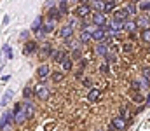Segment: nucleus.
Masks as SVG:
<instances>
[{"mask_svg":"<svg viewBox=\"0 0 150 131\" xmlns=\"http://www.w3.org/2000/svg\"><path fill=\"white\" fill-rule=\"evenodd\" d=\"M142 75H143V79H145V81H149V82H150V67H145V68L142 70Z\"/></svg>","mask_w":150,"mask_h":131,"instance_id":"38","label":"nucleus"},{"mask_svg":"<svg viewBox=\"0 0 150 131\" xmlns=\"http://www.w3.org/2000/svg\"><path fill=\"white\" fill-rule=\"evenodd\" d=\"M89 5H91V11H94V12H103L105 11V2L103 0H93Z\"/></svg>","mask_w":150,"mask_h":131,"instance_id":"17","label":"nucleus"},{"mask_svg":"<svg viewBox=\"0 0 150 131\" xmlns=\"http://www.w3.org/2000/svg\"><path fill=\"white\" fill-rule=\"evenodd\" d=\"M12 115H14V119H12V121H14V123H16L18 126H19V124H23V123L26 121V117H25V112H23V108H21L19 112H16V114H12Z\"/></svg>","mask_w":150,"mask_h":131,"instance_id":"24","label":"nucleus"},{"mask_svg":"<svg viewBox=\"0 0 150 131\" xmlns=\"http://www.w3.org/2000/svg\"><path fill=\"white\" fill-rule=\"evenodd\" d=\"M72 67H74V61L70 59V58H67L63 63H61V68H63V74H67V72H70L72 70Z\"/></svg>","mask_w":150,"mask_h":131,"instance_id":"30","label":"nucleus"},{"mask_svg":"<svg viewBox=\"0 0 150 131\" xmlns=\"http://www.w3.org/2000/svg\"><path fill=\"white\" fill-rule=\"evenodd\" d=\"M25 52L26 54H35V52H38L37 40H26V44H25Z\"/></svg>","mask_w":150,"mask_h":131,"instance_id":"13","label":"nucleus"},{"mask_svg":"<svg viewBox=\"0 0 150 131\" xmlns=\"http://www.w3.org/2000/svg\"><path fill=\"white\" fill-rule=\"evenodd\" d=\"M91 26H93V25H91ZM80 42H82V44L91 42V32H89V26L80 30Z\"/></svg>","mask_w":150,"mask_h":131,"instance_id":"23","label":"nucleus"},{"mask_svg":"<svg viewBox=\"0 0 150 131\" xmlns=\"http://www.w3.org/2000/svg\"><path fill=\"white\" fill-rule=\"evenodd\" d=\"M89 32H91V40H96V42H103L105 39H107V32H105V28H93V26H89Z\"/></svg>","mask_w":150,"mask_h":131,"instance_id":"4","label":"nucleus"},{"mask_svg":"<svg viewBox=\"0 0 150 131\" xmlns=\"http://www.w3.org/2000/svg\"><path fill=\"white\" fill-rule=\"evenodd\" d=\"M117 9V0H108V2H105V11H103V14L107 16L108 12H112Z\"/></svg>","mask_w":150,"mask_h":131,"instance_id":"25","label":"nucleus"},{"mask_svg":"<svg viewBox=\"0 0 150 131\" xmlns=\"http://www.w3.org/2000/svg\"><path fill=\"white\" fill-rule=\"evenodd\" d=\"M63 77H65V74H63V72H56V74H52V81H54V82L63 81Z\"/></svg>","mask_w":150,"mask_h":131,"instance_id":"37","label":"nucleus"},{"mask_svg":"<svg viewBox=\"0 0 150 131\" xmlns=\"http://www.w3.org/2000/svg\"><path fill=\"white\" fill-rule=\"evenodd\" d=\"M145 107H150V93L147 94V98H145Z\"/></svg>","mask_w":150,"mask_h":131,"instance_id":"45","label":"nucleus"},{"mask_svg":"<svg viewBox=\"0 0 150 131\" xmlns=\"http://www.w3.org/2000/svg\"><path fill=\"white\" fill-rule=\"evenodd\" d=\"M52 58H54V61L56 63H63L67 58H68V54L63 51V49H59V51H54V54H52Z\"/></svg>","mask_w":150,"mask_h":131,"instance_id":"21","label":"nucleus"},{"mask_svg":"<svg viewBox=\"0 0 150 131\" xmlns=\"http://www.w3.org/2000/svg\"><path fill=\"white\" fill-rule=\"evenodd\" d=\"M100 96H101V91H100V89H96V87L89 89V93H87V100H89L91 103L98 101V100H100Z\"/></svg>","mask_w":150,"mask_h":131,"instance_id":"18","label":"nucleus"},{"mask_svg":"<svg viewBox=\"0 0 150 131\" xmlns=\"http://www.w3.org/2000/svg\"><path fill=\"white\" fill-rule=\"evenodd\" d=\"M122 30H126L129 35L131 33H136V30H138V26H136V23H134V19H127L124 25H122Z\"/></svg>","mask_w":150,"mask_h":131,"instance_id":"15","label":"nucleus"},{"mask_svg":"<svg viewBox=\"0 0 150 131\" xmlns=\"http://www.w3.org/2000/svg\"><path fill=\"white\" fill-rule=\"evenodd\" d=\"M33 93L40 100H49V96H51V89L47 86H44V84H37V86L33 87Z\"/></svg>","mask_w":150,"mask_h":131,"instance_id":"5","label":"nucleus"},{"mask_svg":"<svg viewBox=\"0 0 150 131\" xmlns=\"http://www.w3.org/2000/svg\"><path fill=\"white\" fill-rule=\"evenodd\" d=\"M9 79H11V75H4V77H2V81H4V82H7Z\"/></svg>","mask_w":150,"mask_h":131,"instance_id":"47","label":"nucleus"},{"mask_svg":"<svg viewBox=\"0 0 150 131\" xmlns=\"http://www.w3.org/2000/svg\"><path fill=\"white\" fill-rule=\"evenodd\" d=\"M129 19V14H127V11L124 9V7H120V9H115L113 11V16H112V21H117V23H126Z\"/></svg>","mask_w":150,"mask_h":131,"instance_id":"6","label":"nucleus"},{"mask_svg":"<svg viewBox=\"0 0 150 131\" xmlns=\"http://www.w3.org/2000/svg\"><path fill=\"white\" fill-rule=\"evenodd\" d=\"M54 26H56V25H54L52 21H47V23H44V25H42V28H40V32H38L37 35H40V33H44V35L51 33V32L54 30Z\"/></svg>","mask_w":150,"mask_h":131,"instance_id":"22","label":"nucleus"},{"mask_svg":"<svg viewBox=\"0 0 150 131\" xmlns=\"http://www.w3.org/2000/svg\"><path fill=\"white\" fill-rule=\"evenodd\" d=\"M84 86L91 87V81H89V79H84Z\"/></svg>","mask_w":150,"mask_h":131,"instance_id":"46","label":"nucleus"},{"mask_svg":"<svg viewBox=\"0 0 150 131\" xmlns=\"http://www.w3.org/2000/svg\"><path fill=\"white\" fill-rule=\"evenodd\" d=\"M119 117H120V119H124V121H126V123L129 124V121H131L133 114H131V112H129V110H127L126 107H122V108H120V114H119Z\"/></svg>","mask_w":150,"mask_h":131,"instance_id":"28","label":"nucleus"},{"mask_svg":"<svg viewBox=\"0 0 150 131\" xmlns=\"http://www.w3.org/2000/svg\"><path fill=\"white\" fill-rule=\"evenodd\" d=\"M115 61H117V56H115V54H110V52H108V56L105 58V63L108 65V63H115Z\"/></svg>","mask_w":150,"mask_h":131,"instance_id":"40","label":"nucleus"},{"mask_svg":"<svg viewBox=\"0 0 150 131\" xmlns=\"http://www.w3.org/2000/svg\"><path fill=\"white\" fill-rule=\"evenodd\" d=\"M124 9L127 11V14H129V16H136V14H138V5H136L134 2H129Z\"/></svg>","mask_w":150,"mask_h":131,"instance_id":"26","label":"nucleus"},{"mask_svg":"<svg viewBox=\"0 0 150 131\" xmlns=\"http://www.w3.org/2000/svg\"><path fill=\"white\" fill-rule=\"evenodd\" d=\"M91 25H94V28H105L108 25V18L103 12H93L91 16Z\"/></svg>","mask_w":150,"mask_h":131,"instance_id":"2","label":"nucleus"},{"mask_svg":"<svg viewBox=\"0 0 150 131\" xmlns=\"http://www.w3.org/2000/svg\"><path fill=\"white\" fill-rule=\"evenodd\" d=\"M108 49H110V47H108L105 42H100V44H96L94 52H96L100 58H107V56H108Z\"/></svg>","mask_w":150,"mask_h":131,"instance_id":"12","label":"nucleus"},{"mask_svg":"<svg viewBox=\"0 0 150 131\" xmlns=\"http://www.w3.org/2000/svg\"><path fill=\"white\" fill-rule=\"evenodd\" d=\"M38 54H40V58H42V59L52 58V54H54V49H52L51 42H42V47H38Z\"/></svg>","mask_w":150,"mask_h":131,"instance_id":"7","label":"nucleus"},{"mask_svg":"<svg viewBox=\"0 0 150 131\" xmlns=\"http://www.w3.org/2000/svg\"><path fill=\"white\" fill-rule=\"evenodd\" d=\"M14 119V115H12V112H5L4 115H2V119H0V128L2 130H7L9 128V123Z\"/></svg>","mask_w":150,"mask_h":131,"instance_id":"16","label":"nucleus"},{"mask_svg":"<svg viewBox=\"0 0 150 131\" xmlns=\"http://www.w3.org/2000/svg\"><path fill=\"white\" fill-rule=\"evenodd\" d=\"M75 18L77 19H82V21H86L87 18H91V5H89L87 0L82 2V4H79L75 7Z\"/></svg>","mask_w":150,"mask_h":131,"instance_id":"1","label":"nucleus"},{"mask_svg":"<svg viewBox=\"0 0 150 131\" xmlns=\"http://www.w3.org/2000/svg\"><path fill=\"white\" fill-rule=\"evenodd\" d=\"M127 128V123L124 121V119H120L119 115H115L112 119V123H110V130H117V131H124Z\"/></svg>","mask_w":150,"mask_h":131,"instance_id":"9","label":"nucleus"},{"mask_svg":"<svg viewBox=\"0 0 150 131\" xmlns=\"http://www.w3.org/2000/svg\"><path fill=\"white\" fill-rule=\"evenodd\" d=\"M138 11H143V12H150V2L143 0V2H138Z\"/></svg>","mask_w":150,"mask_h":131,"instance_id":"32","label":"nucleus"},{"mask_svg":"<svg viewBox=\"0 0 150 131\" xmlns=\"http://www.w3.org/2000/svg\"><path fill=\"white\" fill-rule=\"evenodd\" d=\"M47 18H49V21H52V23H54V21L61 19V18H63V14L58 11V7H51V9H49V12H47Z\"/></svg>","mask_w":150,"mask_h":131,"instance_id":"14","label":"nucleus"},{"mask_svg":"<svg viewBox=\"0 0 150 131\" xmlns=\"http://www.w3.org/2000/svg\"><path fill=\"white\" fill-rule=\"evenodd\" d=\"M131 87H133V91H134V93H140V89H142L140 81H133V82H131Z\"/></svg>","mask_w":150,"mask_h":131,"instance_id":"41","label":"nucleus"},{"mask_svg":"<svg viewBox=\"0 0 150 131\" xmlns=\"http://www.w3.org/2000/svg\"><path fill=\"white\" fill-rule=\"evenodd\" d=\"M19 39H21V40H26V39H28V30H23V32L19 33Z\"/></svg>","mask_w":150,"mask_h":131,"instance_id":"44","label":"nucleus"},{"mask_svg":"<svg viewBox=\"0 0 150 131\" xmlns=\"http://www.w3.org/2000/svg\"><path fill=\"white\" fill-rule=\"evenodd\" d=\"M58 35L61 37V39H72V35H74V28L70 26V25H63L61 28H59V32H58Z\"/></svg>","mask_w":150,"mask_h":131,"instance_id":"11","label":"nucleus"},{"mask_svg":"<svg viewBox=\"0 0 150 131\" xmlns=\"http://www.w3.org/2000/svg\"><path fill=\"white\" fill-rule=\"evenodd\" d=\"M23 112H25V117H26V119H32V117L35 115L37 108H35V105H33L32 101H25V103H23Z\"/></svg>","mask_w":150,"mask_h":131,"instance_id":"10","label":"nucleus"},{"mask_svg":"<svg viewBox=\"0 0 150 131\" xmlns=\"http://www.w3.org/2000/svg\"><path fill=\"white\" fill-rule=\"evenodd\" d=\"M42 25H44V16H37V18L33 19V23H32V32L38 33L40 28H42Z\"/></svg>","mask_w":150,"mask_h":131,"instance_id":"20","label":"nucleus"},{"mask_svg":"<svg viewBox=\"0 0 150 131\" xmlns=\"http://www.w3.org/2000/svg\"><path fill=\"white\" fill-rule=\"evenodd\" d=\"M72 58H75V59L80 58V49H79V47H75L74 51H72Z\"/></svg>","mask_w":150,"mask_h":131,"instance_id":"43","label":"nucleus"},{"mask_svg":"<svg viewBox=\"0 0 150 131\" xmlns=\"http://www.w3.org/2000/svg\"><path fill=\"white\" fill-rule=\"evenodd\" d=\"M23 96H25V100H26V101H30V100L35 96V93H33V87L26 86L25 89H23Z\"/></svg>","mask_w":150,"mask_h":131,"instance_id":"29","label":"nucleus"},{"mask_svg":"<svg viewBox=\"0 0 150 131\" xmlns=\"http://www.w3.org/2000/svg\"><path fill=\"white\" fill-rule=\"evenodd\" d=\"M49 74H51V68H49V65H45V63L40 65V67L37 68V75L40 77V79H45Z\"/></svg>","mask_w":150,"mask_h":131,"instance_id":"19","label":"nucleus"},{"mask_svg":"<svg viewBox=\"0 0 150 131\" xmlns=\"http://www.w3.org/2000/svg\"><path fill=\"white\" fill-rule=\"evenodd\" d=\"M105 32H107V35H110V37H119L120 32H122V23L108 21V25L105 26Z\"/></svg>","mask_w":150,"mask_h":131,"instance_id":"3","label":"nucleus"},{"mask_svg":"<svg viewBox=\"0 0 150 131\" xmlns=\"http://www.w3.org/2000/svg\"><path fill=\"white\" fill-rule=\"evenodd\" d=\"M98 70H100L101 74H108V72H110V65H107V63H101Z\"/></svg>","mask_w":150,"mask_h":131,"instance_id":"39","label":"nucleus"},{"mask_svg":"<svg viewBox=\"0 0 150 131\" xmlns=\"http://www.w3.org/2000/svg\"><path fill=\"white\" fill-rule=\"evenodd\" d=\"M0 54H5V59H11V58H12V49H11L9 45H4Z\"/></svg>","mask_w":150,"mask_h":131,"instance_id":"34","label":"nucleus"},{"mask_svg":"<svg viewBox=\"0 0 150 131\" xmlns=\"http://www.w3.org/2000/svg\"><path fill=\"white\" fill-rule=\"evenodd\" d=\"M140 86H142V89H149L150 82H149V81H145V79L142 77V79H140Z\"/></svg>","mask_w":150,"mask_h":131,"instance_id":"42","label":"nucleus"},{"mask_svg":"<svg viewBox=\"0 0 150 131\" xmlns=\"http://www.w3.org/2000/svg\"><path fill=\"white\" fill-rule=\"evenodd\" d=\"M140 39H142V42H143V44H150V28H149V30H142Z\"/></svg>","mask_w":150,"mask_h":131,"instance_id":"33","label":"nucleus"},{"mask_svg":"<svg viewBox=\"0 0 150 131\" xmlns=\"http://www.w3.org/2000/svg\"><path fill=\"white\" fill-rule=\"evenodd\" d=\"M134 23H136V26H138V28H142V30H149V28H150V16H147V14L136 16Z\"/></svg>","mask_w":150,"mask_h":131,"instance_id":"8","label":"nucleus"},{"mask_svg":"<svg viewBox=\"0 0 150 131\" xmlns=\"http://www.w3.org/2000/svg\"><path fill=\"white\" fill-rule=\"evenodd\" d=\"M56 7H58V11H59V12H61L63 16H65V14L68 12V4H67L65 0H61V2H58V5H56Z\"/></svg>","mask_w":150,"mask_h":131,"instance_id":"31","label":"nucleus"},{"mask_svg":"<svg viewBox=\"0 0 150 131\" xmlns=\"http://www.w3.org/2000/svg\"><path fill=\"white\" fill-rule=\"evenodd\" d=\"M122 51H124V52H133V51H134V44L133 42H126L124 45H122Z\"/></svg>","mask_w":150,"mask_h":131,"instance_id":"35","label":"nucleus"},{"mask_svg":"<svg viewBox=\"0 0 150 131\" xmlns=\"http://www.w3.org/2000/svg\"><path fill=\"white\" fill-rule=\"evenodd\" d=\"M133 101H134V103H143L145 98H143L142 93H134V94H133Z\"/></svg>","mask_w":150,"mask_h":131,"instance_id":"36","label":"nucleus"},{"mask_svg":"<svg viewBox=\"0 0 150 131\" xmlns=\"http://www.w3.org/2000/svg\"><path fill=\"white\" fill-rule=\"evenodd\" d=\"M12 96H14V93H12V91H5V93H4V96H2V100H0V107H5V105L12 100Z\"/></svg>","mask_w":150,"mask_h":131,"instance_id":"27","label":"nucleus"}]
</instances>
